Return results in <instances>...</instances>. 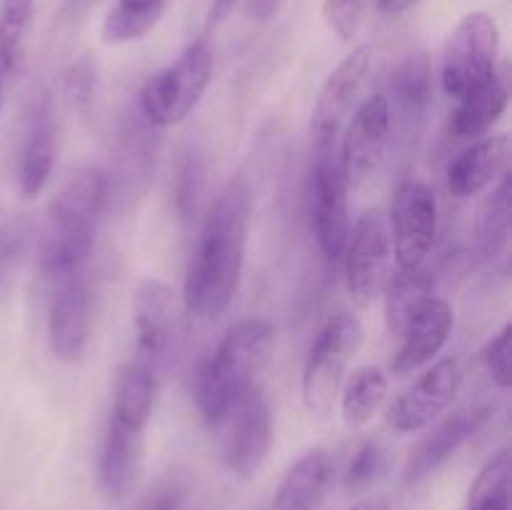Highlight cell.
<instances>
[{
	"mask_svg": "<svg viewBox=\"0 0 512 510\" xmlns=\"http://www.w3.org/2000/svg\"><path fill=\"white\" fill-rule=\"evenodd\" d=\"M250 233V188L233 178L208 210L185 273V310L195 320H215L228 310L243 278Z\"/></svg>",
	"mask_w": 512,
	"mask_h": 510,
	"instance_id": "obj_1",
	"label": "cell"
},
{
	"mask_svg": "<svg viewBox=\"0 0 512 510\" xmlns=\"http://www.w3.org/2000/svg\"><path fill=\"white\" fill-rule=\"evenodd\" d=\"M273 340L275 330L268 320H240L205 360L195 378V403L210 428H215L223 415L258 385L260 373L268 365Z\"/></svg>",
	"mask_w": 512,
	"mask_h": 510,
	"instance_id": "obj_2",
	"label": "cell"
},
{
	"mask_svg": "<svg viewBox=\"0 0 512 510\" xmlns=\"http://www.w3.org/2000/svg\"><path fill=\"white\" fill-rule=\"evenodd\" d=\"M108 210V173L88 168L75 175L48 205L40 233V265L48 273L83 268L95 245V233Z\"/></svg>",
	"mask_w": 512,
	"mask_h": 510,
	"instance_id": "obj_3",
	"label": "cell"
},
{
	"mask_svg": "<svg viewBox=\"0 0 512 510\" xmlns=\"http://www.w3.org/2000/svg\"><path fill=\"white\" fill-rule=\"evenodd\" d=\"M215 55L208 38H198L165 70L150 75L138 93V110L155 128L178 125L200 103L213 80Z\"/></svg>",
	"mask_w": 512,
	"mask_h": 510,
	"instance_id": "obj_4",
	"label": "cell"
},
{
	"mask_svg": "<svg viewBox=\"0 0 512 510\" xmlns=\"http://www.w3.org/2000/svg\"><path fill=\"white\" fill-rule=\"evenodd\" d=\"M498 58L500 28L493 15L485 10L463 15L445 40L443 90L455 100L465 98L498 73Z\"/></svg>",
	"mask_w": 512,
	"mask_h": 510,
	"instance_id": "obj_5",
	"label": "cell"
},
{
	"mask_svg": "<svg viewBox=\"0 0 512 510\" xmlns=\"http://www.w3.org/2000/svg\"><path fill=\"white\" fill-rule=\"evenodd\" d=\"M363 345V325L340 313L323 325L303 370V400L310 413L328 415L345 383V370Z\"/></svg>",
	"mask_w": 512,
	"mask_h": 510,
	"instance_id": "obj_6",
	"label": "cell"
},
{
	"mask_svg": "<svg viewBox=\"0 0 512 510\" xmlns=\"http://www.w3.org/2000/svg\"><path fill=\"white\" fill-rule=\"evenodd\" d=\"M350 183L340 163L338 145L315 148L308 180L310 225L320 250L330 260L343 258L350 235Z\"/></svg>",
	"mask_w": 512,
	"mask_h": 510,
	"instance_id": "obj_7",
	"label": "cell"
},
{
	"mask_svg": "<svg viewBox=\"0 0 512 510\" xmlns=\"http://www.w3.org/2000/svg\"><path fill=\"white\" fill-rule=\"evenodd\" d=\"M160 135L153 123L143 118L138 108L128 110L120 120L115 140V163L108 173V210L128 213L145 198L153 183L155 155Z\"/></svg>",
	"mask_w": 512,
	"mask_h": 510,
	"instance_id": "obj_8",
	"label": "cell"
},
{
	"mask_svg": "<svg viewBox=\"0 0 512 510\" xmlns=\"http://www.w3.org/2000/svg\"><path fill=\"white\" fill-rule=\"evenodd\" d=\"M213 430L220 433V458L238 478L258 475L273 448V413L263 388H250Z\"/></svg>",
	"mask_w": 512,
	"mask_h": 510,
	"instance_id": "obj_9",
	"label": "cell"
},
{
	"mask_svg": "<svg viewBox=\"0 0 512 510\" xmlns=\"http://www.w3.org/2000/svg\"><path fill=\"white\" fill-rule=\"evenodd\" d=\"M345 258V280H348L350 298L368 308L373 300L383 295L385 283L390 278V233L380 210H368L350 228L348 243L343 250Z\"/></svg>",
	"mask_w": 512,
	"mask_h": 510,
	"instance_id": "obj_10",
	"label": "cell"
},
{
	"mask_svg": "<svg viewBox=\"0 0 512 510\" xmlns=\"http://www.w3.org/2000/svg\"><path fill=\"white\" fill-rule=\"evenodd\" d=\"M370 68H373V45H358L328 75L315 100L313 118H310V135H313L315 148L338 145L340 130L358 110Z\"/></svg>",
	"mask_w": 512,
	"mask_h": 510,
	"instance_id": "obj_11",
	"label": "cell"
},
{
	"mask_svg": "<svg viewBox=\"0 0 512 510\" xmlns=\"http://www.w3.org/2000/svg\"><path fill=\"white\" fill-rule=\"evenodd\" d=\"M393 248L398 268L425 263L438 235V198L420 178H403L395 185L390 203Z\"/></svg>",
	"mask_w": 512,
	"mask_h": 510,
	"instance_id": "obj_12",
	"label": "cell"
},
{
	"mask_svg": "<svg viewBox=\"0 0 512 510\" xmlns=\"http://www.w3.org/2000/svg\"><path fill=\"white\" fill-rule=\"evenodd\" d=\"M93 325V290L83 268L55 275V293L48 315L50 350L63 363L83 360Z\"/></svg>",
	"mask_w": 512,
	"mask_h": 510,
	"instance_id": "obj_13",
	"label": "cell"
},
{
	"mask_svg": "<svg viewBox=\"0 0 512 510\" xmlns=\"http://www.w3.org/2000/svg\"><path fill=\"white\" fill-rule=\"evenodd\" d=\"M390 110L383 93L368 95L353 118L348 120L343 143H340V163L350 185H360L383 165L390 143Z\"/></svg>",
	"mask_w": 512,
	"mask_h": 510,
	"instance_id": "obj_14",
	"label": "cell"
},
{
	"mask_svg": "<svg viewBox=\"0 0 512 510\" xmlns=\"http://www.w3.org/2000/svg\"><path fill=\"white\" fill-rule=\"evenodd\" d=\"M495 413V405L480 403L468 405V408L455 410L453 415L435 425L413 450L403 468V480L408 485L423 483L425 478L443 468L468 440H473L485 425L490 423Z\"/></svg>",
	"mask_w": 512,
	"mask_h": 510,
	"instance_id": "obj_15",
	"label": "cell"
},
{
	"mask_svg": "<svg viewBox=\"0 0 512 510\" xmlns=\"http://www.w3.org/2000/svg\"><path fill=\"white\" fill-rule=\"evenodd\" d=\"M463 370L455 358L435 363L428 373L420 375L390 410V423L400 433H418L428 428L438 415H443L460 393Z\"/></svg>",
	"mask_w": 512,
	"mask_h": 510,
	"instance_id": "obj_16",
	"label": "cell"
},
{
	"mask_svg": "<svg viewBox=\"0 0 512 510\" xmlns=\"http://www.w3.org/2000/svg\"><path fill=\"white\" fill-rule=\"evenodd\" d=\"M390 125L403 130V138H415L433 105V65L425 50H413L395 63L388 78Z\"/></svg>",
	"mask_w": 512,
	"mask_h": 510,
	"instance_id": "obj_17",
	"label": "cell"
},
{
	"mask_svg": "<svg viewBox=\"0 0 512 510\" xmlns=\"http://www.w3.org/2000/svg\"><path fill=\"white\" fill-rule=\"evenodd\" d=\"M133 323L138 335V360L158 373L175 335L173 290L163 280L148 278L138 285L133 298Z\"/></svg>",
	"mask_w": 512,
	"mask_h": 510,
	"instance_id": "obj_18",
	"label": "cell"
},
{
	"mask_svg": "<svg viewBox=\"0 0 512 510\" xmlns=\"http://www.w3.org/2000/svg\"><path fill=\"white\" fill-rule=\"evenodd\" d=\"M58 160V115L50 93H40L30 113L23 153L18 165L20 193L35 198L45 190Z\"/></svg>",
	"mask_w": 512,
	"mask_h": 510,
	"instance_id": "obj_19",
	"label": "cell"
},
{
	"mask_svg": "<svg viewBox=\"0 0 512 510\" xmlns=\"http://www.w3.org/2000/svg\"><path fill=\"white\" fill-rule=\"evenodd\" d=\"M453 323V308L445 300L435 298V295L425 300L415 310L413 318L408 320L403 335H400L403 343H400L398 353H395L393 363H390L393 375L403 378V375L415 373L425 363H430L448 345Z\"/></svg>",
	"mask_w": 512,
	"mask_h": 510,
	"instance_id": "obj_20",
	"label": "cell"
},
{
	"mask_svg": "<svg viewBox=\"0 0 512 510\" xmlns=\"http://www.w3.org/2000/svg\"><path fill=\"white\" fill-rule=\"evenodd\" d=\"M510 158L508 135H483L460 150L448 165V190L455 198H473L503 178Z\"/></svg>",
	"mask_w": 512,
	"mask_h": 510,
	"instance_id": "obj_21",
	"label": "cell"
},
{
	"mask_svg": "<svg viewBox=\"0 0 512 510\" xmlns=\"http://www.w3.org/2000/svg\"><path fill=\"white\" fill-rule=\"evenodd\" d=\"M338 478V460L323 448L300 455L283 475L273 510H318Z\"/></svg>",
	"mask_w": 512,
	"mask_h": 510,
	"instance_id": "obj_22",
	"label": "cell"
},
{
	"mask_svg": "<svg viewBox=\"0 0 512 510\" xmlns=\"http://www.w3.org/2000/svg\"><path fill=\"white\" fill-rule=\"evenodd\" d=\"M143 433L110 418L100 445L98 475L108 498L123 500L138 485L143 470Z\"/></svg>",
	"mask_w": 512,
	"mask_h": 510,
	"instance_id": "obj_23",
	"label": "cell"
},
{
	"mask_svg": "<svg viewBox=\"0 0 512 510\" xmlns=\"http://www.w3.org/2000/svg\"><path fill=\"white\" fill-rule=\"evenodd\" d=\"M508 100V80L503 73H495L488 83L458 100V108L450 115V135L458 140L483 138L505 113Z\"/></svg>",
	"mask_w": 512,
	"mask_h": 510,
	"instance_id": "obj_24",
	"label": "cell"
},
{
	"mask_svg": "<svg viewBox=\"0 0 512 510\" xmlns=\"http://www.w3.org/2000/svg\"><path fill=\"white\" fill-rule=\"evenodd\" d=\"M155 405V370L143 360H130L118 368L113 388V410L110 418L130 428L145 430Z\"/></svg>",
	"mask_w": 512,
	"mask_h": 510,
	"instance_id": "obj_25",
	"label": "cell"
},
{
	"mask_svg": "<svg viewBox=\"0 0 512 510\" xmlns=\"http://www.w3.org/2000/svg\"><path fill=\"white\" fill-rule=\"evenodd\" d=\"M435 273L425 263L415 268H398L385 283V323L393 338H400L415 310L433 298Z\"/></svg>",
	"mask_w": 512,
	"mask_h": 510,
	"instance_id": "obj_26",
	"label": "cell"
},
{
	"mask_svg": "<svg viewBox=\"0 0 512 510\" xmlns=\"http://www.w3.org/2000/svg\"><path fill=\"white\" fill-rule=\"evenodd\" d=\"M343 420L353 428L373 420L388 398V375L378 365H363L343 383Z\"/></svg>",
	"mask_w": 512,
	"mask_h": 510,
	"instance_id": "obj_27",
	"label": "cell"
},
{
	"mask_svg": "<svg viewBox=\"0 0 512 510\" xmlns=\"http://www.w3.org/2000/svg\"><path fill=\"white\" fill-rule=\"evenodd\" d=\"M168 0H118L103 23V43L120 45L145 38L163 18Z\"/></svg>",
	"mask_w": 512,
	"mask_h": 510,
	"instance_id": "obj_28",
	"label": "cell"
},
{
	"mask_svg": "<svg viewBox=\"0 0 512 510\" xmlns=\"http://www.w3.org/2000/svg\"><path fill=\"white\" fill-rule=\"evenodd\" d=\"M35 0H0V68L18 73L28 53Z\"/></svg>",
	"mask_w": 512,
	"mask_h": 510,
	"instance_id": "obj_29",
	"label": "cell"
},
{
	"mask_svg": "<svg viewBox=\"0 0 512 510\" xmlns=\"http://www.w3.org/2000/svg\"><path fill=\"white\" fill-rule=\"evenodd\" d=\"M510 455L498 453L488 460L470 488L468 510H510Z\"/></svg>",
	"mask_w": 512,
	"mask_h": 510,
	"instance_id": "obj_30",
	"label": "cell"
},
{
	"mask_svg": "<svg viewBox=\"0 0 512 510\" xmlns=\"http://www.w3.org/2000/svg\"><path fill=\"white\" fill-rule=\"evenodd\" d=\"M480 250L485 258H495L508 245L510 235V175H503L498 188L490 193L480 213Z\"/></svg>",
	"mask_w": 512,
	"mask_h": 510,
	"instance_id": "obj_31",
	"label": "cell"
},
{
	"mask_svg": "<svg viewBox=\"0 0 512 510\" xmlns=\"http://www.w3.org/2000/svg\"><path fill=\"white\" fill-rule=\"evenodd\" d=\"M205 183H208V165H205L203 153L188 148L180 153L178 168H175V210L180 220H190L198 213L200 198H203Z\"/></svg>",
	"mask_w": 512,
	"mask_h": 510,
	"instance_id": "obj_32",
	"label": "cell"
},
{
	"mask_svg": "<svg viewBox=\"0 0 512 510\" xmlns=\"http://www.w3.org/2000/svg\"><path fill=\"white\" fill-rule=\"evenodd\" d=\"M30 235L33 228L25 218H8L0 223V298L13 290L28 255Z\"/></svg>",
	"mask_w": 512,
	"mask_h": 510,
	"instance_id": "obj_33",
	"label": "cell"
},
{
	"mask_svg": "<svg viewBox=\"0 0 512 510\" xmlns=\"http://www.w3.org/2000/svg\"><path fill=\"white\" fill-rule=\"evenodd\" d=\"M385 470V453L378 443H363L345 470V488L350 493H365Z\"/></svg>",
	"mask_w": 512,
	"mask_h": 510,
	"instance_id": "obj_34",
	"label": "cell"
},
{
	"mask_svg": "<svg viewBox=\"0 0 512 510\" xmlns=\"http://www.w3.org/2000/svg\"><path fill=\"white\" fill-rule=\"evenodd\" d=\"M98 88V70L90 58H80L63 73V93L78 113H88Z\"/></svg>",
	"mask_w": 512,
	"mask_h": 510,
	"instance_id": "obj_35",
	"label": "cell"
},
{
	"mask_svg": "<svg viewBox=\"0 0 512 510\" xmlns=\"http://www.w3.org/2000/svg\"><path fill=\"white\" fill-rule=\"evenodd\" d=\"M365 0H323V18L340 40H353L365 20Z\"/></svg>",
	"mask_w": 512,
	"mask_h": 510,
	"instance_id": "obj_36",
	"label": "cell"
},
{
	"mask_svg": "<svg viewBox=\"0 0 512 510\" xmlns=\"http://www.w3.org/2000/svg\"><path fill=\"white\" fill-rule=\"evenodd\" d=\"M510 333L512 328L505 325L485 348V365H488L490 378L503 390L510 388Z\"/></svg>",
	"mask_w": 512,
	"mask_h": 510,
	"instance_id": "obj_37",
	"label": "cell"
},
{
	"mask_svg": "<svg viewBox=\"0 0 512 510\" xmlns=\"http://www.w3.org/2000/svg\"><path fill=\"white\" fill-rule=\"evenodd\" d=\"M183 500V488H178V485H165V488H160L158 493L145 503L143 510H183Z\"/></svg>",
	"mask_w": 512,
	"mask_h": 510,
	"instance_id": "obj_38",
	"label": "cell"
},
{
	"mask_svg": "<svg viewBox=\"0 0 512 510\" xmlns=\"http://www.w3.org/2000/svg\"><path fill=\"white\" fill-rule=\"evenodd\" d=\"M285 0H248V13L260 23H268L280 13Z\"/></svg>",
	"mask_w": 512,
	"mask_h": 510,
	"instance_id": "obj_39",
	"label": "cell"
},
{
	"mask_svg": "<svg viewBox=\"0 0 512 510\" xmlns=\"http://www.w3.org/2000/svg\"><path fill=\"white\" fill-rule=\"evenodd\" d=\"M418 3H423V0H378L380 10H383L385 15H400L405 13V10L415 8Z\"/></svg>",
	"mask_w": 512,
	"mask_h": 510,
	"instance_id": "obj_40",
	"label": "cell"
},
{
	"mask_svg": "<svg viewBox=\"0 0 512 510\" xmlns=\"http://www.w3.org/2000/svg\"><path fill=\"white\" fill-rule=\"evenodd\" d=\"M235 3H238V0H213V10H210V25L220 23V20H223L225 15L235 8Z\"/></svg>",
	"mask_w": 512,
	"mask_h": 510,
	"instance_id": "obj_41",
	"label": "cell"
},
{
	"mask_svg": "<svg viewBox=\"0 0 512 510\" xmlns=\"http://www.w3.org/2000/svg\"><path fill=\"white\" fill-rule=\"evenodd\" d=\"M93 3H95V0H68V13H70V18H73V15L85 13V10H88Z\"/></svg>",
	"mask_w": 512,
	"mask_h": 510,
	"instance_id": "obj_42",
	"label": "cell"
},
{
	"mask_svg": "<svg viewBox=\"0 0 512 510\" xmlns=\"http://www.w3.org/2000/svg\"><path fill=\"white\" fill-rule=\"evenodd\" d=\"M353 510H388L385 500H365V503L355 505Z\"/></svg>",
	"mask_w": 512,
	"mask_h": 510,
	"instance_id": "obj_43",
	"label": "cell"
},
{
	"mask_svg": "<svg viewBox=\"0 0 512 510\" xmlns=\"http://www.w3.org/2000/svg\"><path fill=\"white\" fill-rule=\"evenodd\" d=\"M0 98H3V68H0Z\"/></svg>",
	"mask_w": 512,
	"mask_h": 510,
	"instance_id": "obj_44",
	"label": "cell"
}]
</instances>
